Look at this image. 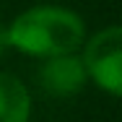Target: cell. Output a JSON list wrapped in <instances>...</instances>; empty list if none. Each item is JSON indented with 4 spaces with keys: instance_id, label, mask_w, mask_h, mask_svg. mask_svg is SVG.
Returning a JSON list of instances; mask_svg holds the SVG:
<instances>
[{
    "instance_id": "cell-4",
    "label": "cell",
    "mask_w": 122,
    "mask_h": 122,
    "mask_svg": "<svg viewBox=\"0 0 122 122\" xmlns=\"http://www.w3.org/2000/svg\"><path fill=\"white\" fill-rule=\"evenodd\" d=\"M31 99L26 86L10 73H0V122H29Z\"/></svg>"
},
{
    "instance_id": "cell-3",
    "label": "cell",
    "mask_w": 122,
    "mask_h": 122,
    "mask_svg": "<svg viewBox=\"0 0 122 122\" xmlns=\"http://www.w3.org/2000/svg\"><path fill=\"white\" fill-rule=\"evenodd\" d=\"M86 81H88V75H86V68H83V60L75 57L73 52L70 55L47 57L44 65L39 68V83H42V88L47 91L49 96H57V99L75 96L86 86Z\"/></svg>"
},
{
    "instance_id": "cell-2",
    "label": "cell",
    "mask_w": 122,
    "mask_h": 122,
    "mask_svg": "<svg viewBox=\"0 0 122 122\" xmlns=\"http://www.w3.org/2000/svg\"><path fill=\"white\" fill-rule=\"evenodd\" d=\"M83 68L86 75L96 81L112 96L122 94V29L109 26L91 36L83 49Z\"/></svg>"
},
{
    "instance_id": "cell-1",
    "label": "cell",
    "mask_w": 122,
    "mask_h": 122,
    "mask_svg": "<svg viewBox=\"0 0 122 122\" xmlns=\"http://www.w3.org/2000/svg\"><path fill=\"white\" fill-rule=\"evenodd\" d=\"M5 39L8 47H16L26 55L55 57L70 55L81 47L86 39V26L81 16L68 8L39 5L13 18V24L5 29Z\"/></svg>"
}]
</instances>
